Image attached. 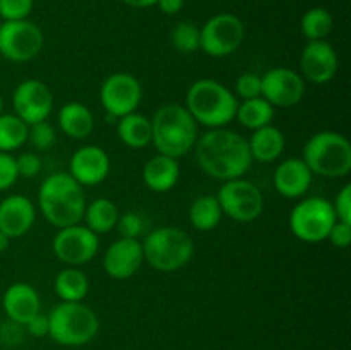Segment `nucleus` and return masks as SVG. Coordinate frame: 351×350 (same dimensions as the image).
Returning a JSON list of instances; mask_svg holds the SVG:
<instances>
[{
	"instance_id": "a211bd4d",
	"label": "nucleus",
	"mask_w": 351,
	"mask_h": 350,
	"mask_svg": "<svg viewBox=\"0 0 351 350\" xmlns=\"http://www.w3.org/2000/svg\"><path fill=\"white\" fill-rule=\"evenodd\" d=\"M144 264L143 244L139 239H117L103 256V270L113 280H129Z\"/></svg>"
},
{
	"instance_id": "c85d7f7f",
	"label": "nucleus",
	"mask_w": 351,
	"mask_h": 350,
	"mask_svg": "<svg viewBox=\"0 0 351 350\" xmlns=\"http://www.w3.org/2000/svg\"><path fill=\"white\" fill-rule=\"evenodd\" d=\"M223 209L216 196L206 194L195 199L189 208V220L191 225L199 232H209L219 225L223 218Z\"/></svg>"
},
{
	"instance_id": "20e7f679",
	"label": "nucleus",
	"mask_w": 351,
	"mask_h": 350,
	"mask_svg": "<svg viewBox=\"0 0 351 350\" xmlns=\"http://www.w3.org/2000/svg\"><path fill=\"white\" fill-rule=\"evenodd\" d=\"M184 106L197 126L218 129L235 120L239 100L228 86L216 79L204 78L192 82L185 95Z\"/></svg>"
},
{
	"instance_id": "f03ea898",
	"label": "nucleus",
	"mask_w": 351,
	"mask_h": 350,
	"mask_svg": "<svg viewBox=\"0 0 351 350\" xmlns=\"http://www.w3.org/2000/svg\"><path fill=\"white\" fill-rule=\"evenodd\" d=\"M84 189L67 172H55L38 189V209L55 229L77 225L86 208Z\"/></svg>"
},
{
	"instance_id": "dca6fc26",
	"label": "nucleus",
	"mask_w": 351,
	"mask_h": 350,
	"mask_svg": "<svg viewBox=\"0 0 351 350\" xmlns=\"http://www.w3.org/2000/svg\"><path fill=\"white\" fill-rule=\"evenodd\" d=\"M339 69V58L335 47L326 40L307 41L300 54V75L305 82L328 84Z\"/></svg>"
},
{
	"instance_id": "2f4dec72",
	"label": "nucleus",
	"mask_w": 351,
	"mask_h": 350,
	"mask_svg": "<svg viewBox=\"0 0 351 350\" xmlns=\"http://www.w3.org/2000/svg\"><path fill=\"white\" fill-rule=\"evenodd\" d=\"M170 43L180 54H194L201 50V27L191 21L175 24L170 31Z\"/></svg>"
},
{
	"instance_id": "72a5a7b5",
	"label": "nucleus",
	"mask_w": 351,
	"mask_h": 350,
	"mask_svg": "<svg viewBox=\"0 0 351 350\" xmlns=\"http://www.w3.org/2000/svg\"><path fill=\"white\" fill-rule=\"evenodd\" d=\"M235 93L237 100H252L257 96H263V81H261V75L256 72H243L237 78L235 81Z\"/></svg>"
},
{
	"instance_id": "1a4fd4ad",
	"label": "nucleus",
	"mask_w": 351,
	"mask_h": 350,
	"mask_svg": "<svg viewBox=\"0 0 351 350\" xmlns=\"http://www.w3.org/2000/svg\"><path fill=\"white\" fill-rule=\"evenodd\" d=\"M216 198L221 206L223 215L232 218L233 222H256L264 211L263 192L252 180L243 177L223 182Z\"/></svg>"
},
{
	"instance_id": "37998d69",
	"label": "nucleus",
	"mask_w": 351,
	"mask_h": 350,
	"mask_svg": "<svg viewBox=\"0 0 351 350\" xmlns=\"http://www.w3.org/2000/svg\"><path fill=\"white\" fill-rule=\"evenodd\" d=\"M122 2L134 7V9H146V7L156 5L158 0H122Z\"/></svg>"
},
{
	"instance_id": "39448f33",
	"label": "nucleus",
	"mask_w": 351,
	"mask_h": 350,
	"mask_svg": "<svg viewBox=\"0 0 351 350\" xmlns=\"http://www.w3.org/2000/svg\"><path fill=\"white\" fill-rule=\"evenodd\" d=\"M48 336L62 347H82L96 338L99 318L84 302H58L48 312Z\"/></svg>"
},
{
	"instance_id": "79ce46f5",
	"label": "nucleus",
	"mask_w": 351,
	"mask_h": 350,
	"mask_svg": "<svg viewBox=\"0 0 351 350\" xmlns=\"http://www.w3.org/2000/svg\"><path fill=\"white\" fill-rule=\"evenodd\" d=\"M185 0H158L156 5L160 7V10L168 16H175V14L180 12L184 9Z\"/></svg>"
},
{
	"instance_id": "cd10ccee",
	"label": "nucleus",
	"mask_w": 351,
	"mask_h": 350,
	"mask_svg": "<svg viewBox=\"0 0 351 350\" xmlns=\"http://www.w3.org/2000/svg\"><path fill=\"white\" fill-rule=\"evenodd\" d=\"M274 119V106L263 96H257L252 100H243L239 102L237 106L235 120H239L240 126H243L249 130L261 129L264 126L273 124Z\"/></svg>"
},
{
	"instance_id": "7c9ffc66",
	"label": "nucleus",
	"mask_w": 351,
	"mask_h": 350,
	"mask_svg": "<svg viewBox=\"0 0 351 350\" xmlns=\"http://www.w3.org/2000/svg\"><path fill=\"white\" fill-rule=\"evenodd\" d=\"M332 16L324 7H312L304 14L300 21L302 34L307 41L326 40L329 33L332 31Z\"/></svg>"
},
{
	"instance_id": "ddd939ff",
	"label": "nucleus",
	"mask_w": 351,
	"mask_h": 350,
	"mask_svg": "<svg viewBox=\"0 0 351 350\" xmlns=\"http://www.w3.org/2000/svg\"><path fill=\"white\" fill-rule=\"evenodd\" d=\"M51 250L65 266H82L98 254L99 235L81 223L58 229L51 240Z\"/></svg>"
},
{
	"instance_id": "a18cd8bd",
	"label": "nucleus",
	"mask_w": 351,
	"mask_h": 350,
	"mask_svg": "<svg viewBox=\"0 0 351 350\" xmlns=\"http://www.w3.org/2000/svg\"><path fill=\"white\" fill-rule=\"evenodd\" d=\"M2 110H3V100L2 96H0V113H2Z\"/></svg>"
},
{
	"instance_id": "f704fd0d",
	"label": "nucleus",
	"mask_w": 351,
	"mask_h": 350,
	"mask_svg": "<svg viewBox=\"0 0 351 350\" xmlns=\"http://www.w3.org/2000/svg\"><path fill=\"white\" fill-rule=\"evenodd\" d=\"M34 5V0H0V17L3 21L27 19Z\"/></svg>"
},
{
	"instance_id": "bb28decb",
	"label": "nucleus",
	"mask_w": 351,
	"mask_h": 350,
	"mask_svg": "<svg viewBox=\"0 0 351 350\" xmlns=\"http://www.w3.org/2000/svg\"><path fill=\"white\" fill-rule=\"evenodd\" d=\"M53 288L60 302H82L89 294V278L79 266H65L55 277Z\"/></svg>"
},
{
	"instance_id": "6ab92c4d",
	"label": "nucleus",
	"mask_w": 351,
	"mask_h": 350,
	"mask_svg": "<svg viewBox=\"0 0 351 350\" xmlns=\"http://www.w3.org/2000/svg\"><path fill=\"white\" fill-rule=\"evenodd\" d=\"M36 208L29 198L23 194H9L0 201V230L10 239L26 235L34 225Z\"/></svg>"
},
{
	"instance_id": "4468645a",
	"label": "nucleus",
	"mask_w": 351,
	"mask_h": 350,
	"mask_svg": "<svg viewBox=\"0 0 351 350\" xmlns=\"http://www.w3.org/2000/svg\"><path fill=\"white\" fill-rule=\"evenodd\" d=\"M12 106L14 113L27 126L48 120L53 110V93L40 79H26L14 89Z\"/></svg>"
},
{
	"instance_id": "7ed1b4c3",
	"label": "nucleus",
	"mask_w": 351,
	"mask_h": 350,
	"mask_svg": "<svg viewBox=\"0 0 351 350\" xmlns=\"http://www.w3.org/2000/svg\"><path fill=\"white\" fill-rule=\"evenodd\" d=\"M151 144L158 153L178 160L194 150L199 126L184 105L167 103L151 117Z\"/></svg>"
},
{
	"instance_id": "2eb2a0df",
	"label": "nucleus",
	"mask_w": 351,
	"mask_h": 350,
	"mask_svg": "<svg viewBox=\"0 0 351 350\" xmlns=\"http://www.w3.org/2000/svg\"><path fill=\"white\" fill-rule=\"evenodd\" d=\"M263 98L274 108H290L298 105L305 96V79L300 72L288 67H273L261 75Z\"/></svg>"
},
{
	"instance_id": "f257e3e1",
	"label": "nucleus",
	"mask_w": 351,
	"mask_h": 350,
	"mask_svg": "<svg viewBox=\"0 0 351 350\" xmlns=\"http://www.w3.org/2000/svg\"><path fill=\"white\" fill-rule=\"evenodd\" d=\"M192 151L197 167L216 180L243 177L254 163L245 137L226 127L206 130L197 137Z\"/></svg>"
},
{
	"instance_id": "aec40b11",
	"label": "nucleus",
	"mask_w": 351,
	"mask_h": 350,
	"mask_svg": "<svg viewBox=\"0 0 351 350\" xmlns=\"http://www.w3.org/2000/svg\"><path fill=\"white\" fill-rule=\"evenodd\" d=\"M2 309L9 321L24 326L31 318L41 312L40 294L31 283L16 281L3 292Z\"/></svg>"
},
{
	"instance_id": "f3484780",
	"label": "nucleus",
	"mask_w": 351,
	"mask_h": 350,
	"mask_svg": "<svg viewBox=\"0 0 351 350\" xmlns=\"http://www.w3.org/2000/svg\"><path fill=\"white\" fill-rule=\"evenodd\" d=\"M110 168L112 161L108 153L96 144H86L72 153L67 174L82 187H86V185L101 184L108 177Z\"/></svg>"
},
{
	"instance_id": "4be33fe9",
	"label": "nucleus",
	"mask_w": 351,
	"mask_h": 350,
	"mask_svg": "<svg viewBox=\"0 0 351 350\" xmlns=\"http://www.w3.org/2000/svg\"><path fill=\"white\" fill-rule=\"evenodd\" d=\"M180 178V165L175 158L167 154H154L143 168V180L153 192H168L177 185Z\"/></svg>"
},
{
	"instance_id": "9b49d317",
	"label": "nucleus",
	"mask_w": 351,
	"mask_h": 350,
	"mask_svg": "<svg viewBox=\"0 0 351 350\" xmlns=\"http://www.w3.org/2000/svg\"><path fill=\"white\" fill-rule=\"evenodd\" d=\"M245 26L235 14H216L201 27V50L209 57H228L242 47Z\"/></svg>"
},
{
	"instance_id": "c9c22d12",
	"label": "nucleus",
	"mask_w": 351,
	"mask_h": 350,
	"mask_svg": "<svg viewBox=\"0 0 351 350\" xmlns=\"http://www.w3.org/2000/svg\"><path fill=\"white\" fill-rule=\"evenodd\" d=\"M117 230H119L122 239H139L144 229V220L139 213L136 211H127L119 216L117 222Z\"/></svg>"
},
{
	"instance_id": "f8f14e48",
	"label": "nucleus",
	"mask_w": 351,
	"mask_h": 350,
	"mask_svg": "<svg viewBox=\"0 0 351 350\" xmlns=\"http://www.w3.org/2000/svg\"><path fill=\"white\" fill-rule=\"evenodd\" d=\"M43 45V31L31 21H3L0 24V55L7 60L16 64L33 60Z\"/></svg>"
},
{
	"instance_id": "5701e85b",
	"label": "nucleus",
	"mask_w": 351,
	"mask_h": 350,
	"mask_svg": "<svg viewBox=\"0 0 351 350\" xmlns=\"http://www.w3.org/2000/svg\"><path fill=\"white\" fill-rule=\"evenodd\" d=\"M247 144H249L252 161L273 163L283 154L287 139H285V134L280 127L269 124V126L252 130V136L247 139Z\"/></svg>"
},
{
	"instance_id": "9d476101",
	"label": "nucleus",
	"mask_w": 351,
	"mask_h": 350,
	"mask_svg": "<svg viewBox=\"0 0 351 350\" xmlns=\"http://www.w3.org/2000/svg\"><path fill=\"white\" fill-rule=\"evenodd\" d=\"M143 102V84L130 72H113L99 88V103L108 122H117L120 117L137 112Z\"/></svg>"
},
{
	"instance_id": "c756f323",
	"label": "nucleus",
	"mask_w": 351,
	"mask_h": 350,
	"mask_svg": "<svg viewBox=\"0 0 351 350\" xmlns=\"http://www.w3.org/2000/svg\"><path fill=\"white\" fill-rule=\"evenodd\" d=\"M27 143V124L16 113H0V151L12 153Z\"/></svg>"
},
{
	"instance_id": "6e6552de",
	"label": "nucleus",
	"mask_w": 351,
	"mask_h": 350,
	"mask_svg": "<svg viewBox=\"0 0 351 350\" xmlns=\"http://www.w3.org/2000/svg\"><path fill=\"white\" fill-rule=\"evenodd\" d=\"M338 222L332 202L321 196L302 199L291 208L288 226L298 240L307 244H319L328 239L329 230Z\"/></svg>"
},
{
	"instance_id": "c03bdc74",
	"label": "nucleus",
	"mask_w": 351,
	"mask_h": 350,
	"mask_svg": "<svg viewBox=\"0 0 351 350\" xmlns=\"http://www.w3.org/2000/svg\"><path fill=\"white\" fill-rule=\"evenodd\" d=\"M10 240H12V239H10L9 235H5V233H3L2 230H0V253H3V250L9 249Z\"/></svg>"
},
{
	"instance_id": "393cba45",
	"label": "nucleus",
	"mask_w": 351,
	"mask_h": 350,
	"mask_svg": "<svg viewBox=\"0 0 351 350\" xmlns=\"http://www.w3.org/2000/svg\"><path fill=\"white\" fill-rule=\"evenodd\" d=\"M117 136L132 150H143L151 144V119L139 112H132L117 120Z\"/></svg>"
},
{
	"instance_id": "423d86ee",
	"label": "nucleus",
	"mask_w": 351,
	"mask_h": 350,
	"mask_svg": "<svg viewBox=\"0 0 351 350\" xmlns=\"http://www.w3.org/2000/svg\"><path fill=\"white\" fill-rule=\"evenodd\" d=\"M144 263L161 273H173L184 268L194 256V240L178 226H160L141 240Z\"/></svg>"
},
{
	"instance_id": "4c0bfd02",
	"label": "nucleus",
	"mask_w": 351,
	"mask_h": 350,
	"mask_svg": "<svg viewBox=\"0 0 351 350\" xmlns=\"http://www.w3.org/2000/svg\"><path fill=\"white\" fill-rule=\"evenodd\" d=\"M16 167L19 177L33 178L41 172V158L33 151H26L16 158Z\"/></svg>"
},
{
	"instance_id": "473e14b6",
	"label": "nucleus",
	"mask_w": 351,
	"mask_h": 350,
	"mask_svg": "<svg viewBox=\"0 0 351 350\" xmlns=\"http://www.w3.org/2000/svg\"><path fill=\"white\" fill-rule=\"evenodd\" d=\"M27 143H29L34 150H48V148H51L57 143V129H55L48 120L29 124V126H27Z\"/></svg>"
},
{
	"instance_id": "b1692460",
	"label": "nucleus",
	"mask_w": 351,
	"mask_h": 350,
	"mask_svg": "<svg viewBox=\"0 0 351 350\" xmlns=\"http://www.w3.org/2000/svg\"><path fill=\"white\" fill-rule=\"evenodd\" d=\"M58 129L71 139H86L95 129V115L79 102H69L60 106L57 115Z\"/></svg>"
},
{
	"instance_id": "e433bc0d",
	"label": "nucleus",
	"mask_w": 351,
	"mask_h": 350,
	"mask_svg": "<svg viewBox=\"0 0 351 350\" xmlns=\"http://www.w3.org/2000/svg\"><path fill=\"white\" fill-rule=\"evenodd\" d=\"M19 178L16 167V156L12 153H3L0 151V192L12 187Z\"/></svg>"
},
{
	"instance_id": "a878e982",
	"label": "nucleus",
	"mask_w": 351,
	"mask_h": 350,
	"mask_svg": "<svg viewBox=\"0 0 351 350\" xmlns=\"http://www.w3.org/2000/svg\"><path fill=\"white\" fill-rule=\"evenodd\" d=\"M119 216V206L112 199L96 198L91 202H86L82 220H84V225L93 230L96 235H103V233L115 230Z\"/></svg>"
},
{
	"instance_id": "0eeeda50",
	"label": "nucleus",
	"mask_w": 351,
	"mask_h": 350,
	"mask_svg": "<svg viewBox=\"0 0 351 350\" xmlns=\"http://www.w3.org/2000/svg\"><path fill=\"white\" fill-rule=\"evenodd\" d=\"M314 175L328 178L346 177L351 170V143L336 130L315 132L304 146V156Z\"/></svg>"
},
{
	"instance_id": "a19ab883",
	"label": "nucleus",
	"mask_w": 351,
	"mask_h": 350,
	"mask_svg": "<svg viewBox=\"0 0 351 350\" xmlns=\"http://www.w3.org/2000/svg\"><path fill=\"white\" fill-rule=\"evenodd\" d=\"M23 328L33 338H45V336H48V316L40 312L34 318H31Z\"/></svg>"
},
{
	"instance_id": "58836bf2",
	"label": "nucleus",
	"mask_w": 351,
	"mask_h": 350,
	"mask_svg": "<svg viewBox=\"0 0 351 350\" xmlns=\"http://www.w3.org/2000/svg\"><path fill=\"white\" fill-rule=\"evenodd\" d=\"M332 209L339 222L351 223V184H345L332 201Z\"/></svg>"
},
{
	"instance_id": "412c9836",
	"label": "nucleus",
	"mask_w": 351,
	"mask_h": 350,
	"mask_svg": "<svg viewBox=\"0 0 351 350\" xmlns=\"http://www.w3.org/2000/svg\"><path fill=\"white\" fill-rule=\"evenodd\" d=\"M312 178L314 174L302 158H287L278 163L273 174V184L280 196L287 199H297L307 194L312 185Z\"/></svg>"
},
{
	"instance_id": "ea45409f",
	"label": "nucleus",
	"mask_w": 351,
	"mask_h": 350,
	"mask_svg": "<svg viewBox=\"0 0 351 350\" xmlns=\"http://www.w3.org/2000/svg\"><path fill=\"white\" fill-rule=\"evenodd\" d=\"M326 240H329V242L335 247H338V249H346L351 242V223L339 222L338 220V222L332 225V229L329 230L328 239Z\"/></svg>"
}]
</instances>
